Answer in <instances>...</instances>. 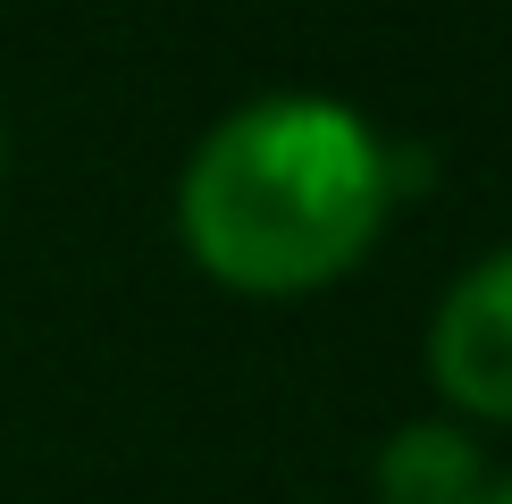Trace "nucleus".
I'll return each mask as SVG.
<instances>
[{"label": "nucleus", "mask_w": 512, "mask_h": 504, "mask_svg": "<svg viewBox=\"0 0 512 504\" xmlns=\"http://www.w3.org/2000/svg\"><path fill=\"white\" fill-rule=\"evenodd\" d=\"M429 378L445 404H462L479 420H512V252H487L437 303Z\"/></svg>", "instance_id": "obj_2"}, {"label": "nucleus", "mask_w": 512, "mask_h": 504, "mask_svg": "<svg viewBox=\"0 0 512 504\" xmlns=\"http://www.w3.org/2000/svg\"><path fill=\"white\" fill-rule=\"evenodd\" d=\"M387 143L328 93L244 101L202 135L177 185L185 252L236 294H311L387 227Z\"/></svg>", "instance_id": "obj_1"}, {"label": "nucleus", "mask_w": 512, "mask_h": 504, "mask_svg": "<svg viewBox=\"0 0 512 504\" xmlns=\"http://www.w3.org/2000/svg\"><path fill=\"white\" fill-rule=\"evenodd\" d=\"M479 504H512V471H504V479H487V496H479Z\"/></svg>", "instance_id": "obj_4"}, {"label": "nucleus", "mask_w": 512, "mask_h": 504, "mask_svg": "<svg viewBox=\"0 0 512 504\" xmlns=\"http://www.w3.org/2000/svg\"><path fill=\"white\" fill-rule=\"evenodd\" d=\"M378 504H479L487 496V454L471 429H445V420H403L370 462Z\"/></svg>", "instance_id": "obj_3"}]
</instances>
